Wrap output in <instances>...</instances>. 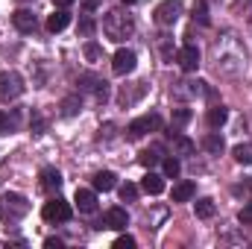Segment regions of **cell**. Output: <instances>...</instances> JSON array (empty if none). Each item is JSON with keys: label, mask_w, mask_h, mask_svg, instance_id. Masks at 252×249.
Wrapping results in <instances>:
<instances>
[{"label": "cell", "mask_w": 252, "mask_h": 249, "mask_svg": "<svg viewBox=\"0 0 252 249\" xmlns=\"http://www.w3.org/2000/svg\"><path fill=\"white\" fill-rule=\"evenodd\" d=\"M214 67L223 76H241L247 67V53L241 47V41L235 38V32H223L214 41Z\"/></svg>", "instance_id": "6da1fadb"}, {"label": "cell", "mask_w": 252, "mask_h": 249, "mask_svg": "<svg viewBox=\"0 0 252 249\" xmlns=\"http://www.w3.org/2000/svg\"><path fill=\"white\" fill-rule=\"evenodd\" d=\"M103 32H106V38L109 41H126L132 32H135V18L126 12V9H112V12H106V18H103Z\"/></svg>", "instance_id": "7a4b0ae2"}, {"label": "cell", "mask_w": 252, "mask_h": 249, "mask_svg": "<svg viewBox=\"0 0 252 249\" xmlns=\"http://www.w3.org/2000/svg\"><path fill=\"white\" fill-rule=\"evenodd\" d=\"M27 211H30L27 196H21V193H3L0 196V220L18 223L21 217H27Z\"/></svg>", "instance_id": "3957f363"}, {"label": "cell", "mask_w": 252, "mask_h": 249, "mask_svg": "<svg viewBox=\"0 0 252 249\" xmlns=\"http://www.w3.org/2000/svg\"><path fill=\"white\" fill-rule=\"evenodd\" d=\"M24 94V79L15 70H3L0 73V103H12Z\"/></svg>", "instance_id": "277c9868"}, {"label": "cell", "mask_w": 252, "mask_h": 249, "mask_svg": "<svg viewBox=\"0 0 252 249\" xmlns=\"http://www.w3.org/2000/svg\"><path fill=\"white\" fill-rule=\"evenodd\" d=\"M70 214H73V208H70L64 199H59V196H53V199L44 202V208H41V217H44L47 223H67Z\"/></svg>", "instance_id": "5b68a950"}, {"label": "cell", "mask_w": 252, "mask_h": 249, "mask_svg": "<svg viewBox=\"0 0 252 249\" xmlns=\"http://www.w3.org/2000/svg\"><path fill=\"white\" fill-rule=\"evenodd\" d=\"M158 126H161V118L158 115H144V118H138V121H132V124L126 126V138L129 141H138V138H144L147 132H153Z\"/></svg>", "instance_id": "8992f818"}, {"label": "cell", "mask_w": 252, "mask_h": 249, "mask_svg": "<svg viewBox=\"0 0 252 249\" xmlns=\"http://www.w3.org/2000/svg\"><path fill=\"white\" fill-rule=\"evenodd\" d=\"M179 12H182V0H164V3H158V9H156V24L170 27V24H176Z\"/></svg>", "instance_id": "52a82bcc"}, {"label": "cell", "mask_w": 252, "mask_h": 249, "mask_svg": "<svg viewBox=\"0 0 252 249\" xmlns=\"http://www.w3.org/2000/svg\"><path fill=\"white\" fill-rule=\"evenodd\" d=\"M135 64H138L135 50H126V47H121V50L115 53V59H112V70H115L118 76H126V73H132V70H135Z\"/></svg>", "instance_id": "ba28073f"}, {"label": "cell", "mask_w": 252, "mask_h": 249, "mask_svg": "<svg viewBox=\"0 0 252 249\" xmlns=\"http://www.w3.org/2000/svg\"><path fill=\"white\" fill-rule=\"evenodd\" d=\"M176 62H179V67L182 70H196L199 67V50H196V44H185L179 53H176Z\"/></svg>", "instance_id": "9c48e42d"}, {"label": "cell", "mask_w": 252, "mask_h": 249, "mask_svg": "<svg viewBox=\"0 0 252 249\" xmlns=\"http://www.w3.org/2000/svg\"><path fill=\"white\" fill-rule=\"evenodd\" d=\"M12 24H15L18 32H35V27H38L35 15H32L30 9H18V12L12 15Z\"/></svg>", "instance_id": "30bf717a"}, {"label": "cell", "mask_w": 252, "mask_h": 249, "mask_svg": "<svg viewBox=\"0 0 252 249\" xmlns=\"http://www.w3.org/2000/svg\"><path fill=\"white\" fill-rule=\"evenodd\" d=\"M73 202H76V208H79L82 214H94V211H97V196H94V190L76 187V196H73Z\"/></svg>", "instance_id": "8fae6325"}, {"label": "cell", "mask_w": 252, "mask_h": 249, "mask_svg": "<svg viewBox=\"0 0 252 249\" xmlns=\"http://www.w3.org/2000/svg\"><path fill=\"white\" fill-rule=\"evenodd\" d=\"M59 187H62V173L56 167H44L41 170V190L44 193H59Z\"/></svg>", "instance_id": "7c38bea8"}, {"label": "cell", "mask_w": 252, "mask_h": 249, "mask_svg": "<svg viewBox=\"0 0 252 249\" xmlns=\"http://www.w3.org/2000/svg\"><path fill=\"white\" fill-rule=\"evenodd\" d=\"M103 223H106V229H115V232H121V229H126V226H129V214H126L124 208H109Z\"/></svg>", "instance_id": "4fadbf2b"}, {"label": "cell", "mask_w": 252, "mask_h": 249, "mask_svg": "<svg viewBox=\"0 0 252 249\" xmlns=\"http://www.w3.org/2000/svg\"><path fill=\"white\" fill-rule=\"evenodd\" d=\"M141 190L144 193H150V196H158L161 190H164V176H158V173H147L144 179H141Z\"/></svg>", "instance_id": "5bb4252c"}, {"label": "cell", "mask_w": 252, "mask_h": 249, "mask_svg": "<svg viewBox=\"0 0 252 249\" xmlns=\"http://www.w3.org/2000/svg\"><path fill=\"white\" fill-rule=\"evenodd\" d=\"M202 147H205V153L220 156V153L226 150V141H223V135H220V132H208V135L202 138Z\"/></svg>", "instance_id": "9a60e30c"}, {"label": "cell", "mask_w": 252, "mask_h": 249, "mask_svg": "<svg viewBox=\"0 0 252 249\" xmlns=\"http://www.w3.org/2000/svg\"><path fill=\"white\" fill-rule=\"evenodd\" d=\"M67 24H70V12H64V9H56V12L47 18V30H50V32H62Z\"/></svg>", "instance_id": "2e32d148"}, {"label": "cell", "mask_w": 252, "mask_h": 249, "mask_svg": "<svg viewBox=\"0 0 252 249\" xmlns=\"http://www.w3.org/2000/svg\"><path fill=\"white\" fill-rule=\"evenodd\" d=\"M205 121H208L211 129H220V126L229 121V112H226L223 106H211V109H208V115H205Z\"/></svg>", "instance_id": "e0dca14e"}, {"label": "cell", "mask_w": 252, "mask_h": 249, "mask_svg": "<svg viewBox=\"0 0 252 249\" xmlns=\"http://www.w3.org/2000/svg\"><path fill=\"white\" fill-rule=\"evenodd\" d=\"M170 138H173V147H176V153H179V156H193V150H196V147H193V141H190V138L179 135L176 129L170 132Z\"/></svg>", "instance_id": "ac0fdd59"}, {"label": "cell", "mask_w": 252, "mask_h": 249, "mask_svg": "<svg viewBox=\"0 0 252 249\" xmlns=\"http://www.w3.org/2000/svg\"><path fill=\"white\" fill-rule=\"evenodd\" d=\"M193 193H196V187H193V182H179V185H173V202H188V199H193Z\"/></svg>", "instance_id": "d6986e66"}, {"label": "cell", "mask_w": 252, "mask_h": 249, "mask_svg": "<svg viewBox=\"0 0 252 249\" xmlns=\"http://www.w3.org/2000/svg\"><path fill=\"white\" fill-rule=\"evenodd\" d=\"M115 185H118V176H115L112 170H100V173L94 176V190H112Z\"/></svg>", "instance_id": "ffe728a7"}, {"label": "cell", "mask_w": 252, "mask_h": 249, "mask_svg": "<svg viewBox=\"0 0 252 249\" xmlns=\"http://www.w3.org/2000/svg\"><path fill=\"white\" fill-rule=\"evenodd\" d=\"M193 211H196V217H199V220H208V217H214V199H208V196L196 199V202H193Z\"/></svg>", "instance_id": "44dd1931"}, {"label": "cell", "mask_w": 252, "mask_h": 249, "mask_svg": "<svg viewBox=\"0 0 252 249\" xmlns=\"http://www.w3.org/2000/svg\"><path fill=\"white\" fill-rule=\"evenodd\" d=\"M232 156H235L238 164H252V144H238L232 150Z\"/></svg>", "instance_id": "7402d4cb"}, {"label": "cell", "mask_w": 252, "mask_h": 249, "mask_svg": "<svg viewBox=\"0 0 252 249\" xmlns=\"http://www.w3.org/2000/svg\"><path fill=\"white\" fill-rule=\"evenodd\" d=\"M161 167H164V176H167V179H176V176L182 173V164H179V158H173V156H167Z\"/></svg>", "instance_id": "603a6c76"}, {"label": "cell", "mask_w": 252, "mask_h": 249, "mask_svg": "<svg viewBox=\"0 0 252 249\" xmlns=\"http://www.w3.org/2000/svg\"><path fill=\"white\" fill-rule=\"evenodd\" d=\"M193 21H199L202 27L208 24V6H205V0H196L193 3Z\"/></svg>", "instance_id": "cb8c5ba5"}, {"label": "cell", "mask_w": 252, "mask_h": 249, "mask_svg": "<svg viewBox=\"0 0 252 249\" xmlns=\"http://www.w3.org/2000/svg\"><path fill=\"white\" fill-rule=\"evenodd\" d=\"M121 199H124V202H135V199H138V185H132V182L121 185Z\"/></svg>", "instance_id": "d4e9b609"}, {"label": "cell", "mask_w": 252, "mask_h": 249, "mask_svg": "<svg viewBox=\"0 0 252 249\" xmlns=\"http://www.w3.org/2000/svg\"><path fill=\"white\" fill-rule=\"evenodd\" d=\"M188 121H190V112H188V109H173V129L185 126Z\"/></svg>", "instance_id": "484cf974"}, {"label": "cell", "mask_w": 252, "mask_h": 249, "mask_svg": "<svg viewBox=\"0 0 252 249\" xmlns=\"http://www.w3.org/2000/svg\"><path fill=\"white\" fill-rule=\"evenodd\" d=\"M158 158H161L158 150H144V153H141V164H144V167H153Z\"/></svg>", "instance_id": "4316f807"}, {"label": "cell", "mask_w": 252, "mask_h": 249, "mask_svg": "<svg viewBox=\"0 0 252 249\" xmlns=\"http://www.w3.org/2000/svg\"><path fill=\"white\" fill-rule=\"evenodd\" d=\"M135 247V238L132 235H121L118 241H115V249H132Z\"/></svg>", "instance_id": "83f0119b"}, {"label": "cell", "mask_w": 252, "mask_h": 249, "mask_svg": "<svg viewBox=\"0 0 252 249\" xmlns=\"http://www.w3.org/2000/svg\"><path fill=\"white\" fill-rule=\"evenodd\" d=\"M85 56H88L91 62H97V59H100V47H97L94 41H88V44H85Z\"/></svg>", "instance_id": "f1b7e54d"}, {"label": "cell", "mask_w": 252, "mask_h": 249, "mask_svg": "<svg viewBox=\"0 0 252 249\" xmlns=\"http://www.w3.org/2000/svg\"><path fill=\"white\" fill-rule=\"evenodd\" d=\"M79 32H82V35H91V32H94V21H91V18H82V21H79Z\"/></svg>", "instance_id": "f546056e"}, {"label": "cell", "mask_w": 252, "mask_h": 249, "mask_svg": "<svg viewBox=\"0 0 252 249\" xmlns=\"http://www.w3.org/2000/svg\"><path fill=\"white\" fill-rule=\"evenodd\" d=\"M238 220H241L244 226H247V223H252V202H250V205H244V208H241V214H238Z\"/></svg>", "instance_id": "4dcf8cb0"}, {"label": "cell", "mask_w": 252, "mask_h": 249, "mask_svg": "<svg viewBox=\"0 0 252 249\" xmlns=\"http://www.w3.org/2000/svg\"><path fill=\"white\" fill-rule=\"evenodd\" d=\"M32 132H35V135H41V132H44V121H41L38 115L32 118Z\"/></svg>", "instance_id": "1f68e13d"}, {"label": "cell", "mask_w": 252, "mask_h": 249, "mask_svg": "<svg viewBox=\"0 0 252 249\" xmlns=\"http://www.w3.org/2000/svg\"><path fill=\"white\" fill-rule=\"evenodd\" d=\"M64 115H76V100H64Z\"/></svg>", "instance_id": "d6a6232c"}, {"label": "cell", "mask_w": 252, "mask_h": 249, "mask_svg": "<svg viewBox=\"0 0 252 249\" xmlns=\"http://www.w3.org/2000/svg\"><path fill=\"white\" fill-rule=\"evenodd\" d=\"M44 247H47V249H59V247H62V241H59V238H47V241H44Z\"/></svg>", "instance_id": "836d02e7"}, {"label": "cell", "mask_w": 252, "mask_h": 249, "mask_svg": "<svg viewBox=\"0 0 252 249\" xmlns=\"http://www.w3.org/2000/svg\"><path fill=\"white\" fill-rule=\"evenodd\" d=\"M6 126H9V118H6V115H3V112H0V132H3V129H6Z\"/></svg>", "instance_id": "e575fe53"}, {"label": "cell", "mask_w": 252, "mask_h": 249, "mask_svg": "<svg viewBox=\"0 0 252 249\" xmlns=\"http://www.w3.org/2000/svg\"><path fill=\"white\" fill-rule=\"evenodd\" d=\"M53 3H56V6H59V9H64V6H70V3H73V0H53Z\"/></svg>", "instance_id": "d590c367"}, {"label": "cell", "mask_w": 252, "mask_h": 249, "mask_svg": "<svg viewBox=\"0 0 252 249\" xmlns=\"http://www.w3.org/2000/svg\"><path fill=\"white\" fill-rule=\"evenodd\" d=\"M244 190H247V193H250V196H252V179H250V182H247V185H244Z\"/></svg>", "instance_id": "8d00e7d4"}, {"label": "cell", "mask_w": 252, "mask_h": 249, "mask_svg": "<svg viewBox=\"0 0 252 249\" xmlns=\"http://www.w3.org/2000/svg\"><path fill=\"white\" fill-rule=\"evenodd\" d=\"M124 3H126V6H132V3H138V0H124Z\"/></svg>", "instance_id": "74e56055"}, {"label": "cell", "mask_w": 252, "mask_h": 249, "mask_svg": "<svg viewBox=\"0 0 252 249\" xmlns=\"http://www.w3.org/2000/svg\"><path fill=\"white\" fill-rule=\"evenodd\" d=\"M220 3H232V0H220Z\"/></svg>", "instance_id": "f35d334b"}]
</instances>
